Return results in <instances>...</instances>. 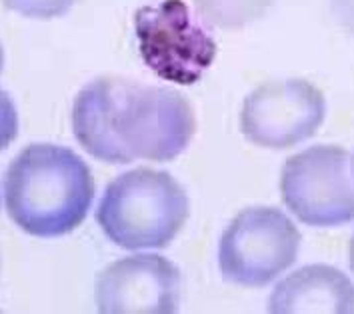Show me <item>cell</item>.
Returning <instances> with one entry per match:
<instances>
[{"label":"cell","instance_id":"obj_16","mask_svg":"<svg viewBox=\"0 0 354 314\" xmlns=\"http://www.w3.org/2000/svg\"><path fill=\"white\" fill-rule=\"evenodd\" d=\"M351 165H353V174H354V156H353V160H351Z\"/></svg>","mask_w":354,"mask_h":314},{"label":"cell","instance_id":"obj_5","mask_svg":"<svg viewBox=\"0 0 354 314\" xmlns=\"http://www.w3.org/2000/svg\"><path fill=\"white\" fill-rule=\"evenodd\" d=\"M346 148L320 145L290 156L280 172V194L300 222L342 226L354 221V174Z\"/></svg>","mask_w":354,"mask_h":314},{"label":"cell","instance_id":"obj_13","mask_svg":"<svg viewBox=\"0 0 354 314\" xmlns=\"http://www.w3.org/2000/svg\"><path fill=\"white\" fill-rule=\"evenodd\" d=\"M336 22L354 37V0H330Z\"/></svg>","mask_w":354,"mask_h":314},{"label":"cell","instance_id":"obj_7","mask_svg":"<svg viewBox=\"0 0 354 314\" xmlns=\"http://www.w3.org/2000/svg\"><path fill=\"white\" fill-rule=\"evenodd\" d=\"M324 114V94L308 80H270L246 96L241 130L257 147L284 150L313 138Z\"/></svg>","mask_w":354,"mask_h":314},{"label":"cell","instance_id":"obj_8","mask_svg":"<svg viewBox=\"0 0 354 314\" xmlns=\"http://www.w3.org/2000/svg\"><path fill=\"white\" fill-rule=\"evenodd\" d=\"M180 300V273L165 257L134 255L96 278V308L106 314H170Z\"/></svg>","mask_w":354,"mask_h":314},{"label":"cell","instance_id":"obj_11","mask_svg":"<svg viewBox=\"0 0 354 314\" xmlns=\"http://www.w3.org/2000/svg\"><path fill=\"white\" fill-rule=\"evenodd\" d=\"M6 8L28 19H58L66 15L76 0H0Z\"/></svg>","mask_w":354,"mask_h":314},{"label":"cell","instance_id":"obj_6","mask_svg":"<svg viewBox=\"0 0 354 314\" xmlns=\"http://www.w3.org/2000/svg\"><path fill=\"white\" fill-rule=\"evenodd\" d=\"M201 20L183 0H162L136 10L138 50L152 73L176 84L203 78L214 62L216 42Z\"/></svg>","mask_w":354,"mask_h":314},{"label":"cell","instance_id":"obj_9","mask_svg":"<svg viewBox=\"0 0 354 314\" xmlns=\"http://www.w3.org/2000/svg\"><path fill=\"white\" fill-rule=\"evenodd\" d=\"M268 311L274 314H353L354 284L330 264H308L274 286Z\"/></svg>","mask_w":354,"mask_h":314},{"label":"cell","instance_id":"obj_2","mask_svg":"<svg viewBox=\"0 0 354 314\" xmlns=\"http://www.w3.org/2000/svg\"><path fill=\"white\" fill-rule=\"evenodd\" d=\"M94 201V178L75 150L38 142L10 163L4 204L15 224L38 239L64 237L78 228Z\"/></svg>","mask_w":354,"mask_h":314},{"label":"cell","instance_id":"obj_14","mask_svg":"<svg viewBox=\"0 0 354 314\" xmlns=\"http://www.w3.org/2000/svg\"><path fill=\"white\" fill-rule=\"evenodd\" d=\"M348 257H351V268H353V273H354V237H353V241H351V248H348Z\"/></svg>","mask_w":354,"mask_h":314},{"label":"cell","instance_id":"obj_4","mask_svg":"<svg viewBox=\"0 0 354 314\" xmlns=\"http://www.w3.org/2000/svg\"><path fill=\"white\" fill-rule=\"evenodd\" d=\"M300 241L297 224L282 210L246 208L234 216L221 239L218 264L224 280L246 288L270 284L297 262Z\"/></svg>","mask_w":354,"mask_h":314},{"label":"cell","instance_id":"obj_3","mask_svg":"<svg viewBox=\"0 0 354 314\" xmlns=\"http://www.w3.org/2000/svg\"><path fill=\"white\" fill-rule=\"evenodd\" d=\"M188 221V196L168 172L134 168L106 186L96 222L127 250L167 248Z\"/></svg>","mask_w":354,"mask_h":314},{"label":"cell","instance_id":"obj_15","mask_svg":"<svg viewBox=\"0 0 354 314\" xmlns=\"http://www.w3.org/2000/svg\"><path fill=\"white\" fill-rule=\"evenodd\" d=\"M2 66H4V50L0 46V73H2Z\"/></svg>","mask_w":354,"mask_h":314},{"label":"cell","instance_id":"obj_10","mask_svg":"<svg viewBox=\"0 0 354 314\" xmlns=\"http://www.w3.org/2000/svg\"><path fill=\"white\" fill-rule=\"evenodd\" d=\"M203 22L216 28H243L266 15L274 0H192Z\"/></svg>","mask_w":354,"mask_h":314},{"label":"cell","instance_id":"obj_1","mask_svg":"<svg viewBox=\"0 0 354 314\" xmlns=\"http://www.w3.org/2000/svg\"><path fill=\"white\" fill-rule=\"evenodd\" d=\"M73 130L80 147L102 163H168L187 150L196 120L187 98L172 89L102 76L76 94Z\"/></svg>","mask_w":354,"mask_h":314},{"label":"cell","instance_id":"obj_12","mask_svg":"<svg viewBox=\"0 0 354 314\" xmlns=\"http://www.w3.org/2000/svg\"><path fill=\"white\" fill-rule=\"evenodd\" d=\"M19 136V112L8 93L0 89V152Z\"/></svg>","mask_w":354,"mask_h":314}]
</instances>
